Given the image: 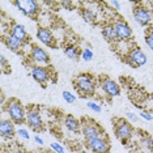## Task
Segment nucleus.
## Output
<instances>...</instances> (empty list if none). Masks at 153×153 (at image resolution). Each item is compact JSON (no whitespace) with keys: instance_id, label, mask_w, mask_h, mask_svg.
<instances>
[{"instance_id":"nucleus-1","label":"nucleus","mask_w":153,"mask_h":153,"mask_svg":"<svg viewBox=\"0 0 153 153\" xmlns=\"http://www.w3.org/2000/svg\"><path fill=\"white\" fill-rule=\"evenodd\" d=\"M3 111H5L8 118L15 124H22L26 123V109L24 107L21 101L17 98H9L5 103Z\"/></svg>"},{"instance_id":"nucleus-2","label":"nucleus","mask_w":153,"mask_h":153,"mask_svg":"<svg viewBox=\"0 0 153 153\" xmlns=\"http://www.w3.org/2000/svg\"><path fill=\"white\" fill-rule=\"evenodd\" d=\"M75 89L82 97H92L96 92V77L90 74H80L74 80Z\"/></svg>"},{"instance_id":"nucleus-3","label":"nucleus","mask_w":153,"mask_h":153,"mask_svg":"<svg viewBox=\"0 0 153 153\" xmlns=\"http://www.w3.org/2000/svg\"><path fill=\"white\" fill-rule=\"evenodd\" d=\"M132 16L134 20L136 21L137 25H140L143 27H147L151 25V22L153 21V13L149 8H147L143 4H136L132 8Z\"/></svg>"},{"instance_id":"nucleus-4","label":"nucleus","mask_w":153,"mask_h":153,"mask_svg":"<svg viewBox=\"0 0 153 153\" xmlns=\"http://www.w3.org/2000/svg\"><path fill=\"white\" fill-rule=\"evenodd\" d=\"M12 4L26 17H36L41 11L39 3L36 0H15Z\"/></svg>"},{"instance_id":"nucleus-5","label":"nucleus","mask_w":153,"mask_h":153,"mask_svg":"<svg viewBox=\"0 0 153 153\" xmlns=\"http://www.w3.org/2000/svg\"><path fill=\"white\" fill-rule=\"evenodd\" d=\"M126 60L131 67L137 68V67H143V65L147 64L148 56L139 46H132L128 50V53L126 54Z\"/></svg>"},{"instance_id":"nucleus-6","label":"nucleus","mask_w":153,"mask_h":153,"mask_svg":"<svg viewBox=\"0 0 153 153\" xmlns=\"http://www.w3.org/2000/svg\"><path fill=\"white\" fill-rule=\"evenodd\" d=\"M29 58L32 59L34 65H43V67H47V65L51 63V58H50V55H48V53L45 48H42L41 46H37V45H32V46H30Z\"/></svg>"},{"instance_id":"nucleus-7","label":"nucleus","mask_w":153,"mask_h":153,"mask_svg":"<svg viewBox=\"0 0 153 153\" xmlns=\"http://www.w3.org/2000/svg\"><path fill=\"white\" fill-rule=\"evenodd\" d=\"M81 128H82V135H84L85 141H90V140H93V139L101 137L105 135L102 128H101L96 122H93L90 119H86L82 122Z\"/></svg>"},{"instance_id":"nucleus-8","label":"nucleus","mask_w":153,"mask_h":153,"mask_svg":"<svg viewBox=\"0 0 153 153\" xmlns=\"http://www.w3.org/2000/svg\"><path fill=\"white\" fill-rule=\"evenodd\" d=\"M114 131H115V136L122 140L123 143H127L134 135V127L128 120L118 119L114 124Z\"/></svg>"},{"instance_id":"nucleus-9","label":"nucleus","mask_w":153,"mask_h":153,"mask_svg":"<svg viewBox=\"0 0 153 153\" xmlns=\"http://www.w3.org/2000/svg\"><path fill=\"white\" fill-rule=\"evenodd\" d=\"M26 124L36 132L41 131L43 128L42 115H41L39 110L37 107H29V109H26Z\"/></svg>"},{"instance_id":"nucleus-10","label":"nucleus","mask_w":153,"mask_h":153,"mask_svg":"<svg viewBox=\"0 0 153 153\" xmlns=\"http://www.w3.org/2000/svg\"><path fill=\"white\" fill-rule=\"evenodd\" d=\"M30 75L42 86H46V84L51 79V71L43 65H32L30 67Z\"/></svg>"},{"instance_id":"nucleus-11","label":"nucleus","mask_w":153,"mask_h":153,"mask_svg":"<svg viewBox=\"0 0 153 153\" xmlns=\"http://www.w3.org/2000/svg\"><path fill=\"white\" fill-rule=\"evenodd\" d=\"M113 26H114V30H115V33H117L118 41H120V42H127L128 39H131V37L134 33H132L131 26L128 25L124 20H122V19L117 20V21L113 24Z\"/></svg>"},{"instance_id":"nucleus-12","label":"nucleus","mask_w":153,"mask_h":153,"mask_svg":"<svg viewBox=\"0 0 153 153\" xmlns=\"http://www.w3.org/2000/svg\"><path fill=\"white\" fill-rule=\"evenodd\" d=\"M86 147L93 153H109L110 152V143L106 136H101V137L93 139L90 141H86Z\"/></svg>"},{"instance_id":"nucleus-13","label":"nucleus","mask_w":153,"mask_h":153,"mask_svg":"<svg viewBox=\"0 0 153 153\" xmlns=\"http://www.w3.org/2000/svg\"><path fill=\"white\" fill-rule=\"evenodd\" d=\"M101 88H102L103 93L110 97V98H114V97L120 96V86L117 81H114L113 79L110 77H103L101 80Z\"/></svg>"},{"instance_id":"nucleus-14","label":"nucleus","mask_w":153,"mask_h":153,"mask_svg":"<svg viewBox=\"0 0 153 153\" xmlns=\"http://www.w3.org/2000/svg\"><path fill=\"white\" fill-rule=\"evenodd\" d=\"M37 38L38 41H41V43L45 45L47 47H56V39H55L54 34L51 33L50 29L47 27H38L37 29Z\"/></svg>"},{"instance_id":"nucleus-15","label":"nucleus","mask_w":153,"mask_h":153,"mask_svg":"<svg viewBox=\"0 0 153 153\" xmlns=\"http://www.w3.org/2000/svg\"><path fill=\"white\" fill-rule=\"evenodd\" d=\"M9 33L12 34L15 38L20 41L21 43H29L30 42V37H29V33H27L26 27L22 25V24H12V26L9 27Z\"/></svg>"},{"instance_id":"nucleus-16","label":"nucleus","mask_w":153,"mask_h":153,"mask_svg":"<svg viewBox=\"0 0 153 153\" xmlns=\"http://www.w3.org/2000/svg\"><path fill=\"white\" fill-rule=\"evenodd\" d=\"M17 134L15 123L9 118H1L0 120V135L3 139H12Z\"/></svg>"},{"instance_id":"nucleus-17","label":"nucleus","mask_w":153,"mask_h":153,"mask_svg":"<svg viewBox=\"0 0 153 153\" xmlns=\"http://www.w3.org/2000/svg\"><path fill=\"white\" fill-rule=\"evenodd\" d=\"M3 42H4L7 48L13 51V53H20V51L22 50V46H24V43L20 42V41L13 37L9 32H8V34H5V36L3 37Z\"/></svg>"},{"instance_id":"nucleus-18","label":"nucleus","mask_w":153,"mask_h":153,"mask_svg":"<svg viewBox=\"0 0 153 153\" xmlns=\"http://www.w3.org/2000/svg\"><path fill=\"white\" fill-rule=\"evenodd\" d=\"M64 126L69 132H74V134H79L80 130H81V122H80L77 118H75L74 115L68 114L64 118Z\"/></svg>"},{"instance_id":"nucleus-19","label":"nucleus","mask_w":153,"mask_h":153,"mask_svg":"<svg viewBox=\"0 0 153 153\" xmlns=\"http://www.w3.org/2000/svg\"><path fill=\"white\" fill-rule=\"evenodd\" d=\"M64 55L71 60H79L81 58V50L76 45H67L64 47Z\"/></svg>"},{"instance_id":"nucleus-20","label":"nucleus","mask_w":153,"mask_h":153,"mask_svg":"<svg viewBox=\"0 0 153 153\" xmlns=\"http://www.w3.org/2000/svg\"><path fill=\"white\" fill-rule=\"evenodd\" d=\"M102 36L109 43H114L118 41L117 33H115V30H114L113 24H106V25L102 27Z\"/></svg>"},{"instance_id":"nucleus-21","label":"nucleus","mask_w":153,"mask_h":153,"mask_svg":"<svg viewBox=\"0 0 153 153\" xmlns=\"http://www.w3.org/2000/svg\"><path fill=\"white\" fill-rule=\"evenodd\" d=\"M81 17L85 22H94L96 21V11L92 8H82L81 9Z\"/></svg>"},{"instance_id":"nucleus-22","label":"nucleus","mask_w":153,"mask_h":153,"mask_svg":"<svg viewBox=\"0 0 153 153\" xmlns=\"http://www.w3.org/2000/svg\"><path fill=\"white\" fill-rule=\"evenodd\" d=\"M93 58H94V54H93L92 48H89V47L82 48V51H81V59L84 62H92Z\"/></svg>"},{"instance_id":"nucleus-23","label":"nucleus","mask_w":153,"mask_h":153,"mask_svg":"<svg viewBox=\"0 0 153 153\" xmlns=\"http://www.w3.org/2000/svg\"><path fill=\"white\" fill-rule=\"evenodd\" d=\"M145 43L153 51V26H149L145 33Z\"/></svg>"},{"instance_id":"nucleus-24","label":"nucleus","mask_w":153,"mask_h":153,"mask_svg":"<svg viewBox=\"0 0 153 153\" xmlns=\"http://www.w3.org/2000/svg\"><path fill=\"white\" fill-rule=\"evenodd\" d=\"M62 97H63V100L67 103H69V105L75 103L76 100H77V98H76V96L72 92H69V90H63V93H62Z\"/></svg>"},{"instance_id":"nucleus-25","label":"nucleus","mask_w":153,"mask_h":153,"mask_svg":"<svg viewBox=\"0 0 153 153\" xmlns=\"http://www.w3.org/2000/svg\"><path fill=\"white\" fill-rule=\"evenodd\" d=\"M86 107H88L89 110H92L93 113H101L102 111V107H101V105L98 102H96V101H88L86 102Z\"/></svg>"},{"instance_id":"nucleus-26","label":"nucleus","mask_w":153,"mask_h":153,"mask_svg":"<svg viewBox=\"0 0 153 153\" xmlns=\"http://www.w3.org/2000/svg\"><path fill=\"white\" fill-rule=\"evenodd\" d=\"M0 67H1L4 74H9V71H11V68H9V62L7 60V58L3 54L0 55Z\"/></svg>"},{"instance_id":"nucleus-27","label":"nucleus","mask_w":153,"mask_h":153,"mask_svg":"<svg viewBox=\"0 0 153 153\" xmlns=\"http://www.w3.org/2000/svg\"><path fill=\"white\" fill-rule=\"evenodd\" d=\"M17 136H19L20 139H24V140H30V134H29V131L26 130V128H24V127H20V128H17Z\"/></svg>"},{"instance_id":"nucleus-28","label":"nucleus","mask_w":153,"mask_h":153,"mask_svg":"<svg viewBox=\"0 0 153 153\" xmlns=\"http://www.w3.org/2000/svg\"><path fill=\"white\" fill-rule=\"evenodd\" d=\"M50 148L53 149L55 153H67V152H65V148L60 144V143H58V141H53V143H51Z\"/></svg>"},{"instance_id":"nucleus-29","label":"nucleus","mask_w":153,"mask_h":153,"mask_svg":"<svg viewBox=\"0 0 153 153\" xmlns=\"http://www.w3.org/2000/svg\"><path fill=\"white\" fill-rule=\"evenodd\" d=\"M143 145L149 151H153V139L151 136H144L143 137Z\"/></svg>"},{"instance_id":"nucleus-30","label":"nucleus","mask_w":153,"mask_h":153,"mask_svg":"<svg viewBox=\"0 0 153 153\" xmlns=\"http://www.w3.org/2000/svg\"><path fill=\"white\" fill-rule=\"evenodd\" d=\"M126 118L128 119V122L130 123H137L139 122V117L137 114H135V113H132V111H128V113H126Z\"/></svg>"},{"instance_id":"nucleus-31","label":"nucleus","mask_w":153,"mask_h":153,"mask_svg":"<svg viewBox=\"0 0 153 153\" xmlns=\"http://www.w3.org/2000/svg\"><path fill=\"white\" fill-rule=\"evenodd\" d=\"M139 117H140L143 120H145V122H152L153 120V115L151 113H148V111H141V113L139 114Z\"/></svg>"},{"instance_id":"nucleus-32","label":"nucleus","mask_w":153,"mask_h":153,"mask_svg":"<svg viewBox=\"0 0 153 153\" xmlns=\"http://www.w3.org/2000/svg\"><path fill=\"white\" fill-rule=\"evenodd\" d=\"M107 4H109L113 9H115V11H120V8H122V3L120 1H109Z\"/></svg>"},{"instance_id":"nucleus-33","label":"nucleus","mask_w":153,"mask_h":153,"mask_svg":"<svg viewBox=\"0 0 153 153\" xmlns=\"http://www.w3.org/2000/svg\"><path fill=\"white\" fill-rule=\"evenodd\" d=\"M33 140H34V143H36L37 145H41V147H42V145H45V140L39 136V135H34V136H33Z\"/></svg>"},{"instance_id":"nucleus-34","label":"nucleus","mask_w":153,"mask_h":153,"mask_svg":"<svg viewBox=\"0 0 153 153\" xmlns=\"http://www.w3.org/2000/svg\"><path fill=\"white\" fill-rule=\"evenodd\" d=\"M62 5L67 7V9H68V11H71V9H72V3H68V1H63V3H62Z\"/></svg>"},{"instance_id":"nucleus-35","label":"nucleus","mask_w":153,"mask_h":153,"mask_svg":"<svg viewBox=\"0 0 153 153\" xmlns=\"http://www.w3.org/2000/svg\"><path fill=\"white\" fill-rule=\"evenodd\" d=\"M152 102H153V96H152Z\"/></svg>"},{"instance_id":"nucleus-36","label":"nucleus","mask_w":153,"mask_h":153,"mask_svg":"<svg viewBox=\"0 0 153 153\" xmlns=\"http://www.w3.org/2000/svg\"><path fill=\"white\" fill-rule=\"evenodd\" d=\"M77 153H82V152H77Z\"/></svg>"}]
</instances>
